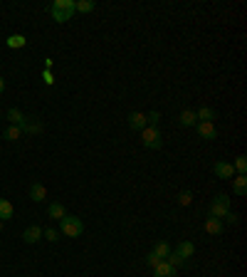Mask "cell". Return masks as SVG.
<instances>
[{
  "mask_svg": "<svg viewBox=\"0 0 247 277\" xmlns=\"http://www.w3.org/2000/svg\"><path fill=\"white\" fill-rule=\"evenodd\" d=\"M50 15L55 17V22H67L74 15V0H55L50 5Z\"/></svg>",
  "mask_w": 247,
  "mask_h": 277,
  "instance_id": "cell-1",
  "label": "cell"
},
{
  "mask_svg": "<svg viewBox=\"0 0 247 277\" xmlns=\"http://www.w3.org/2000/svg\"><path fill=\"white\" fill-rule=\"evenodd\" d=\"M60 233L67 235V238H79L84 233V223L77 215H64L60 220Z\"/></svg>",
  "mask_w": 247,
  "mask_h": 277,
  "instance_id": "cell-2",
  "label": "cell"
},
{
  "mask_svg": "<svg viewBox=\"0 0 247 277\" xmlns=\"http://www.w3.org/2000/svg\"><path fill=\"white\" fill-rule=\"evenodd\" d=\"M230 210V196L228 193H218L213 201H210V206H208V213H210V218H218V220H223V215Z\"/></svg>",
  "mask_w": 247,
  "mask_h": 277,
  "instance_id": "cell-3",
  "label": "cell"
},
{
  "mask_svg": "<svg viewBox=\"0 0 247 277\" xmlns=\"http://www.w3.org/2000/svg\"><path fill=\"white\" fill-rule=\"evenodd\" d=\"M141 141H143L146 148H153V151L163 146V137H161L158 127H146V129L141 132Z\"/></svg>",
  "mask_w": 247,
  "mask_h": 277,
  "instance_id": "cell-4",
  "label": "cell"
},
{
  "mask_svg": "<svg viewBox=\"0 0 247 277\" xmlns=\"http://www.w3.org/2000/svg\"><path fill=\"white\" fill-rule=\"evenodd\" d=\"M195 127H198V137L205 138V141H213V138L218 137V129H215L213 122H198Z\"/></svg>",
  "mask_w": 247,
  "mask_h": 277,
  "instance_id": "cell-5",
  "label": "cell"
},
{
  "mask_svg": "<svg viewBox=\"0 0 247 277\" xmlns=\"http://www.w3.org/2000/svg\"><path fill=\"white\" fill-rule=\"evenodd\" d=\"M148 124H146V114H141V112H131L128 114V129L131 132H143Z\"/></svg>",
  "mask_w": 247,
  "mask_h": 277,
  "instance_id": "cell-6",
  "label": "cell"
},
{
  "mask_svg": "<svg viewBox=\"0 0 247 277\" xmlns=\"http://www.w3.org/2000/svg\"><path fill=\"white\" fill-rule=\"evenodd\" d=\"M22 240H25L27 245L40 243V240H42V228H40V225H27L25 233H22Z\"/></svg>",
  "mask_w": 247,
  "mask_h": 277,
  "instance_id": "cell-7",
  "label": "cell"
},
{
  "mask_svg": "<svg viewBox=\"0 0 247 277\" xmlns=\"http://www.w3.org/2000/svg\"><path fill=\"white\" fill-rule=\"evenodd\" d=\"M213 171H215L218 178H233V176H235V168H233V163H228V161H218V163L213 166Z\"/></svg>",
  "mask_w": 247,
  "mask_h": 277,
  "instance_id": "cell-8",
  "label": "cell"
},
{
  "mask_svg": "<svg viewBox=\"0 0 247 277\" xmlns=\"http://www.w3.org/2000/svg\"><path fill=\"white\" fill-rule=\"evenodd\" d=\"M30 198H32L35 203H45V201H47V188H45L40 181H35V183L30 186Z\"/></svg>",
  "mask_w": 247,
  "mask_h": 277,
  "instance_id": "cell-9",
  "label": "cell"
},
{
  "mask_svg": "<svg viewBox=\"0 0 247 277\" xmlns=\"http://www.w3.org/2000/svg\"><path fill=\"white\" fill-rule=\"evenodd\" d=\"M153 277H176V268L166 260H161L156 268H153Z\"/></svg>",
  "mask_w": 247,
  "mask_h": 277,
  "instance_id": "cell-10",
  "label": "cell"
},
{
  "mask_svg": "<svg viewBox=\"0 0 247 277\" xmlns=\"http://www.w3.org/2000/svg\"><path fill=\"white\" fill-rule=\"evenodd\" d=\"M156 258H161V260H166L171 253H173V248L166 243V240H158V243H153V250H151Z\"/></svg>",
  "mask_w": 247,
  "mask_h": 277,
  "instance_id": "cell-11",
  "label": "cell"
},
{
  "mask_svg": "<svg viewBox=\"0 0 247 277\" xmlns=\"http://www.w3.org/2000/svg\"><path fill=\"white\" fill-rule=\"evenodd\" d=\"M176 253L183 258L185 263H188V258H193V253H195V245H193L190 240H181V243H178V248H176Z\"/></svg>",
  "mask_w": 247,
  "mask_h": 277,
  "instance_id": "cell-12",
  "label": "cell"
},
{
  "mask_svg": "<svg viewBox=\"0 0 247 277\" xmlns=\"http://www.w3.org/2000/svg\"><path fill=\"white\" fill-rule=\"evenodd\" d=\"M47 215H50L52 220H62V218L67 215V208L55 201V203H50V206H47Z\"/></svg>",
  "mask_w": 247,
  "mask_h": 277,
  "instance_id": "cell-13",
  "label": "cell"
},
{
  "mask_svg": "<svg viewBox=\"0 0 247 277\" xmlns=\"http://www.w3.org/2000/svg\"><path fill=\"white\" fill-rule=\"evenodd\" d=\"M20 129H22V134H40V132H42V124H40V122H32V119L27 117V119L20 124Z\"/></svg>",
  "mask_w": 247,
  "mask_h": 277,
  "instance_id": "cell-14",
  "label": "cell"
},
{
  "mask_svg": "<svg viewBox=\"0 0 247 277\" xmlns=\"http://www.w3.org/2000/svg\"><path fill=\"white\" fill-rule=\"evenodd\" d=\"M178 122H181V127H193V124H198V117H195L193 109H183L178 114Z\"/></svg>",
  "mask_w": 247,
  "mask_h": 277,
  "instance_id": "cell-15",
  "label": "cell"
},
{
  "mask_svg": "<svg viewBox=\"0 0 247 277\" xmlns=\"http://www.w3.org/2000/svg\"><path fill=\"white\" fill-rule=\"evenodd\" d=\"M205 233H210V235H220V233H223V220H218V218H208V220H205Z\"/></svg>",
  "mask_w": 247,
  "mask_h": 277,
  "instance_id": "cell-16",
  "label": "cell"
},
{
  "mask_svg": "<svg viewBox=\"0 0 247 277\" xmlns=\"http://www.w3.org/2000/svg\"><path fill=\"white\" fill-rule=\"evenodd\" d=\"M15 215V208H12V203L10 201H5V198H0V220L5 223V220H10Z\"/></svg>",
  "mask_w": 247,
  "mask_h": 277,
  "instance_id": "cell-17",
  "label": "cell"
},
{
  "mask_svg": "<svg viewBox=\"0 0 247 277\" xmlns=\"http://www.w3.org/2000/svg\"><path fill=\"white\" fill-rule=\"evenodd\" d=\"M25 45H27V37H25V35H10V37H7V47H10V50H22Z\"/></svg>",
  "mask_w": 247,
  "mask_h": 277,
  "instance_id": "cell-18",
  "label": "cell"
},
{
  "mask_svg": "<svg viewBox=\"0 0 247 277\" xmlns=\"http://www.w3.org/2000/svg\"><path fill=\"white\" fill-rule=\"evenodd\" d=\"M233 191H235V196H245L247 193V176H238V178L233 181Z\"/></svg>",
  "mask_w": 247,
  "mask_h": 277,
  "instance_id": "cell-19",
  "label": "cell"
},
{
  "mask_svg": "<svg viewBox=\"0 0 247 277\" xmlns=\"http://www.w3.org/2000/svg\"><path fill=\"white\" fill-rule=\"evenodd\" d=\"M7 119H10V124L20 127V124H22V122H25L27 117H25V114H22L20 109H15V107H12V109H7Z\"/></svg>",
  "mask_w": 247,
  "mask_h": 277,
  "instance_id": "cell-20",
  "label": "cell"
},
{
  "mask_svg": "<svg viewBox=\"0 0 247 277\" xmlns=\"http://www.w3.org/2000/svg\"><path fill=\"white\" fill-rule=\"evenodd\" d=\"M94 0H74V12H92Z\"/></svg>",
  "mask_w": 247,
  "mask_h": 277,
  "instance_id": "cell-21",
  "label": "cell"
},
{
  "mask_svg": "<svg viewBox=\"0 0 247 277\" xmlns=\"http://www.w3.org/2000/svg\"><path fill=\"white\" fill-rule=\"evenodd\" d=\"M195 117H198L200 122H213V119H215V109H210V107H200V109L195 112Z\"/></svg>",
  "mask_w": 247,
  "mask_h": 277,
  "instance_id": "cell-22",
  "label": "cell"
},
{
  "mask_svg": "<svg viewBox=\"0 0 247 277\" xmlns=\"http://www.w3.org/2000/svg\"><path fill=\"white\" fill-rule=\"evenodd\" d=\"M20 137H22V129H20V127L10 124V127L5 129V138H7V141H17Z\"/></svg>",
  "mask_w": 247,
  "mask_h": 277,
  "instance_id": "cell-23",
  "label": "cell"
},
{
  "mask_svg": "<svg viewBox=\"0 0 247 277\" xmlns=\"http://www.w3.org/2000/svg\"><path fill=\"white\" fill-rule=\"evenodd\" d=\"M233 168H235V173H238V176H245V171H247V158H245V156H238V158H235V163H233Z\"/></svg>",
  "mask_w": 247,
  "mask_h": 277,
  "instance_id": "cell-24",
  "label": "cell"
},
{
  "mask_svg": "<svg viewBox=\"0 0 247 277\" xmlns=\"http://www.w3.org/2000/svg\"><path fill=\"white\" fill-rule=\"evenodd\" d=\"M158 122H161V112H148L146 114V124L148 127H158Z\"/></svg>",
  "mask_w": 247,
  "mask_h": 277,
  "instance_id": "cell-25",
  "label": "cell"
},
{
  "mask_svg": "<svg viewBox=\"0 0 247 277\" xmlns=\"http://www.w3.org/2000/svg\"><path fill=\"white\" fill-rule=\"evenodd\" d=\"M42 235H45L50 243H57V240H60V230H57V228H47V230H42Z\"/></svg>",
  "mask_w": 247,
  "mask_h": 277,
  "instance_id": "cell-26",
  "label": "cell"
},
{
  "mask_svg": "<svg viewBox=\"0 0 247 277\" xmlns=\"http://www.w3.org/2000/svg\"><path fill=\"white\" fill-rule=\"evenodd\" d=\"M166 263H171L173 268H181V265H185V260L181 258V255H178V253H171V255L166 258Z\"/></svg>",
  "mask_w": 247,
  "mask_h": 277,
  "instance_id": "cell-27",
  "label": "cell"
},
{
  "mask_svg": "<svg viewBox=\"0 0 247 277\" xmlns=\"http://www.w3.org/2000/svg\"><path fill=\"white\" fill-rule=\"evenodd\" d=\"M190 201H193V193H190V191H181V193H178V203H181V206H190Z\"/></svg>",
  "mask_w": 247,
  "mask_h": 277,
  "instance_id": "cell-28",
  "label": "cell"
},
{
  "mask_svg": "<svg viewBox=\"0 0 247 277\" xmlns=\"http://www.w3.org/2000/svg\"><path fill=\"white\" fill-rule=\"evenodd\" d=\"M223 220H225V223H228V225H235V223H238V215H235V213H233V210H228V213H225V215H223Z\"/></svg>",
  "mask_w": 247,
  "mask_h": 277,
  "instance_id": "cell-29",
  "label": "cell"
},
{
  "mask_svg": "<svg viewBox=\"0 0 247 277\" xmlns=\"http://www.w3.org/2000/svg\"><path fill=\"white\" fill-rule=\"evenodd\" d=\"M158 263H161V258H156L153 253H148V255H146V265H148V268H156Z\"/></svg>",
  "mask_w": 247,
  "mask_h": 277,
  "instance_id": "cell-30",
  "label": "cell"
},
{
  "mask_svg": "<svg viewBox=\"0 0 247 277\" xmlns=\"http://www.w3.org/2000/svg\"><path fill=\"white\" fill-rule=\"evenodd\" d=\"M42 79H45V84H55V77H52V72H50V69H45V72H42Z\"/></svg>",
  "mask_w": 247,
  "mask_h": 277,
  "instance_id": "cell-31",
  "label": "cell"
},
{
  "mask_svg": "<svg viewBox=\"0 0 247 277\" xmlns=\"http://www.w3.org/2000/svg\"><path fill=\"white\" fill-rule=\"evenodd\" d=\"M2 89H5V79L0 77V92H2Z\"/></svg>",
  "mask_w": 247,
  "mask_h": 277,
  "instance_id": "cell-32",
  "label": "cell"
},
{
  "mask_svg": "<svg viewBox=\"0 0 247 277\" xmlns=\"http://www.w3.org/2000/svg\"><path fill=\"white\" fill-rule=\"evenodd\" d=\"M0 233H2V220H0Z\"/></svg>",
  "mask_w": 247,
  "mask_h": 277,
  "instance_id": "cell-33",
  "label": "cell"
},
{
  "mask_svg": "<svg viewBox=\"0 0 247 277\" xmlns=\"http://www.w3.org/2000/svg\"><path fill=\"white\" fill-rule=\"evenodd\" d=\"M0 117H2V112H0Z\"/></svg>",
  "mask_w": 247,
  "mask_h": 277,
  "instance_id": "cell-34",
  "label": "cell"
}]
</instances>
